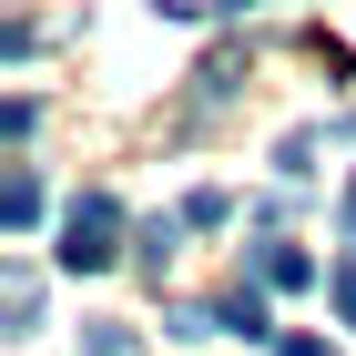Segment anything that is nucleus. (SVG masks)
<instances>
[{
	"mask_svg": "<svg viewBox=\"0 0 356 356\" xmlns=\"http://www.w3.org/2000/svg\"><path fill=\"white\" fill-rule=\"evenodd\" d=\"M112 234H122V214H112V193H82V204H72V224H61V265H72V275L112 265Z\"/></svg>",
	"mask_w": 356,
	"mask_h": 356,
	"instance_id": "obj_1",
	"label": "nucleus"
},
{
	"mask_svg": "<svg viewBox=\"0 0 356 356\" xmlns=\"http://www.w3.org/2000/svg\"><path fill=\"white\" fill-rule=\"evenodd\" d=\"M254 275H265V285H305V275H316V265H305L296 245H265V254H254Z\"/></svg>",
	"mask_w": 356,
	"mask_h": 356,
	"instance_id": "obj_2",
	"label": "nucleus"
},
{
	"mask_svg": "<svg viewBox=\"0 0 356 356\" xmlns=\"http://www.w3.org/2000/svg\"><path fill=\"white\" fill-rule=\"evenodd\" d=\"M41 224V173H10V234H31Z\"/></svg>",
	"mask_w": 356,
	"mask_h": 356,
	"instance_id": "obj_3",
	"label": "nucleus"
},
{
	"mask_svg": "<svg viewBox=\"0 0 356 356\" xmlns=\"http://www.w3.org/2000/svg\"><path fill=\"white\" fill-rule=\"evenodd\" d=\"M214 326H234V336H265V296H224V305H214Z\"/></svg>",
	"mask_w": 356,
	"mask_h": 356,
	"instance_id": "obj_4",
	"label": "nucleus"
},
{
	"mask_svg": "<svg viewBox=\"0 0 356 356\" xmlns=\"http://www.w3.org/2000/svg\"><path fill=\"white\" fill-rule=\"evenodd\" d=\"M336 305H346V326H356V265H336Z\"/></svg>",
	"mask_w": 356,
	"mask_h": 356,
	"instance_id": "obj_5",
	"label": "nucleus"
},
{
	"mask_svg": "<svg viewBox=\"0 0 356 356\" xmlns=\"http://www.w3.org/2000/svg\"><path fill=\"white\" fill-rule=\"evenodd\" d=\"M285 356H326V346H316V336H285Z\"/></svg>",
	"mask_w": 356,
	"mask_h": 356,
	"instance_id": "obj_6",
	"label": "nucleus"
},
{
	"mask_svg": "<svg viewBox=\"0 0 356 356\" xmlns=\"http://www.w3.org/2000/svg\"><path fill=\"white\" fill-rule=\"evenodd\" d=\"M346 224H356V184H346Z\"/></svg>",
	"mask_w": 356,
	"mask_h": 356,
	"instance_id": "obj_7",
	"label": "nucleus"
},
{
	"mask_svg": "<svg viewBox=\"0 0 356 356\" xmlns=\"http://www.w3.org/2000/svg\"><path fill=\"white\" fill-rule=\"evenodd\" d=\"M224 10H245V0H224Z\"/></svg>",
	"mask_w": 356,
	"mask_h": 356,
	"instance_id": "obj_8",
	"label": "nucleus"
}]
</instances>
